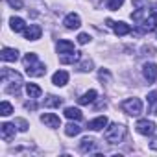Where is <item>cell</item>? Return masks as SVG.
I'll use <instances>...</instances> for the list:
<instances>
[{
    "instance_id": "cell-9",
    "label": "cell",
    "mask_w": 157,
    "mask_h": 157,
    "mask_svg": "<svg viewBox=\"0 0 157 157\" xmlns=\"http://www.w3.org/2000/svg\"><path fill=\"white\" fill-rule=\"evenodd\" d=\"M15 124H10V122H4L2 126H0V137H2V140L10 142L11 139H15Z\"/></svg>"
},
{
    "instance_id": "cell-32",
    "label": "cell",
    "mask_w": 157,
    "mask_h": 157,
    "mask_svg": "<svg viewBox=\"0 0 157 157\" xmlns=\"http://www.w3.org/2000/svg\"><path fill=\"white\" fill-rule=\"evenodd\" d=\"M150 148H151V150H155V151H157V135H155V137H153V139H151V142H150Z\"/></svg>"
},
{
    "instance_id": "cell-33",
    "label": "cell",
    "mask_w": 157,
    "mask_h": 157,
    "mask_svg": "<svg viewBox=\"0 0 157 157\" xmlns=\"http://www.w3.org/2000/svg\"><path fill=\"white\" fill-rule=\"evenodd\" d=\"M105 105H107V102H105V100H104V102H98V104H96V105H94V109H104V107H105Z\"/></svg>"
},
{
    "instance_id": "cell-13",
    "label": "cell",
    "mask_w": 157,
    "mask_h": 157,
    "mask_svg": "<svg viewBox=\"0 0 157 157\" xmlns=\"http://www.w3.org/2000/svg\"><path fill=\"white\" fill-rule=\"evenodd\" d=\"M82 59V52H68V54H63L61 57H59V61L63 63V65H72V63H78Z\"/></svg>"
},
{
    "instance_id": "cell-10",
    "label": "cell",
    "mask_w": 157,
    "mask_h": 157,
    "mask_svg": "<svg viewBox=\"0 0 157 157\" xmlns=\"http://www.w3.org/2000/svg\"><path fill=\"white\" fill-rule=\"evenodd\" d=\"M63 24H65L67 30H78V28L82 26V19H80L78 13H68L65 17V21H63Z\"/></svg>"
},
{
    "instance_id": "cell-30",
    "label": "cell",
    "mask_w": 157,
    "mask_h": 157,
    "mask_svg": "<svg viewBox=\"0 0 157 157\" xmlns=\"http://www.w3.org/2000/svg\"><path fill=\"white\" fill-rule=\"evenodd\" d=\"M89 41H91V37L87 33H80V35H78V43H80V44H87Z\"/></svg>"
},
{
    "instance_id": "cell-23",
    "label": "cell",
    "mask_w": 157,
    "mask_h": 157,
    "mask_svg": "<svg viewBox=\"0 0 157 157\" xmlns=\"http://www.w3.org/2000/svg\"><path fill=\"white\" fill-rule=\"evenodd\" d=\"M65 117L70 118V120H82V111L76 109V107H65Z\"/></svg>"
},
{
    "instance_id": "cell-20",
    "label": "cell",
    "mask_w": 157,
    "mask_h": 157,
    "mask_svg": "<svg viewBox=\"0 0 157 157\" xmlns=\"http://www.w3.org/2000/svg\"><path fill=\"white\" fill-rule=\"evenodd\" d=\"M10 26H11V30H13L15 33H19V32H24V30H26V22H24L21 17H11Z\"/></svg>"
},
{
    "instance_id": "cell-18",
    "label": "cell",
    "mask_w": 157,
    "mask_h": 157,
    "mask_svg": "<svg viewBox=\"0 0 157 157\" xmlns=\"http://www.w3.org/2000/svg\"><path fill=\"white\" fill-rule=\"evenodd\" d=\"M94 148H96V140H94V139H89V137L82 139V142H80V151L89 153V151H94Z\"/></svg>"
},
{
    "instance_id": "cell-31",
    "label": "cell",
    "mask_w": 157,
    "mask_h": 157,
    "mask_svg": "<svg viewBox=\"0 0 157 157\" xmlns=\"http://www.w3.org/2000/svg\"><path fill=\"white\" fill-rule=\"evenodd\" d=\"M8 2H10V6L11 8H15V10H21L24 4H22V0H8Z\"/></svg>"
},
{
    "instance_id": "cell-17",
    "label": "cell",
    "mask_w": 157,
    "mask_h": 157,
    "mask_svg": "<svg viewBox=\"0 0 157 157\" xmlns=\"http://www.w3.org/2000/svg\"><path fill=\"white\" fill-rule=\"evenodd\" d=\"M96 96H98V93H96L94 89H91V91H87L85 94H82L80 98H78V104H82V105H89V104H93V102L96 100Z\"/></svg>"
},
{
    "instance_id": "cell-14",
    "label": "cell",
    "mask_w": 157,
    "mask_h": 157,
    "mask_svg": "<svg viewBox=\"0 0 157 157\" xmlns=\"http://www.w3.org/2000/svg\"><path fill=\"white\" fill-rule=\"evenodd\" d=\"M67 82H68V72H65V70H57L52 76V83L56 87H63V85H67Z\"/></svg>"
},
{
    "instance_id": "cell-29",
    "label": "cell",
    "mask_w": 157,
    "mask_h": 157,
    "mask_svg": "<svg viewBox=\"0 0 157 157\" xmlns=\"http://www.w3.org/2000/svg\"><path fill=\"white\" fill-rule=\"evenodd\" d=\"M146 98H148L150 109H153V107H155V104H157V91H151V93H150V94H148Z\"/></svg>"
},
{
    "instance_id": "cell-19",
    "label": "cell",
    "mask_w": 157,
    "mask_h": 157,
    "mask_svg": "<svg viewBox=\"0 0 157 157\" xmlns=\"http://www.w3.org/2000/svg\"><path fill=\"white\" fill-rule=\"evenodd\" d=\"M56 48H57V54H68V52H74V43L63 39L56 44Z\"/></svg>"
},
{
    "instance_id": "cell-28",
    "label": "cell",
    "mask_w": 157,
    "mask_h": 157,
    "mask_svg": "<svg viewBox=\"0 0 157 157\" xmlns=\"http://www.w3.org/2000/svg\"><path fill=\"white\" fill-rule=\"evenodd\" d=\"M122 4H124V0H107V8H109L111 11H117Z\"/></svg>"
},
{
    "instance_id": "cell-22",
    "label": "cell",
    "mask_w": 157,
    "mask_h": 157,
    "mask_svg": "<svg viewBox=\"0 0 157 157\" xmlns=\"http://www.w3.org/2000/svg\"><path fill=\"white\" fill-rule=\"evenodd\" d=\"M43 104H44V107H59V105L63 104V98H59V96H56V94H48Z\"/></svg>"
},
{
    "instance_id": "cell-26",
    "label": "cell",
    "mask_w": 157,
    "mask_h": 157,
    "mask_svg": "<svg viewBox=\"0 0 157 157\" xmlns=\"http://www.w3.org/2000/svg\"><path fill=\"white\" fill-rule=\"evenodd\" d=\"M78 70L80 72H91L93 70V61L91 59H83L80 65H78Z\"/></svg>"
},
{
    "instance_id": "cell-12",
    "label": "cell",
    "mask_w": 157,
    "mask_h": 157,
    "mask_svg": "<svg viewBox=\"0 0 157 157\" xmlns=\"http://www.w3.org/2000/svg\"><path fill=\"white\" fill-rule=\"evenodd\" d=\"M41 122H43L44 126H48V128H59V126H61L59 117L54 115V113H44V115H41Z\"/></svg>"
},
{
    "instance_id": "cell-3",
    "label": "cell",
    "mask_w": 157,
    "mask_h": 157,
    "mask_svg": "<svg viewBox=\"0 0 157 157\" xmlns=\"http://www.w3.org/2000/svg\"><path fill=\"white\" fill-rule=\"evenodd\" d=\"M124 135H126V128H124L122 124H118V122L109 124V126L105 128V131H104V139H105L109 144H118V142L124 139Z\"/></svg>"
},
{
    "instance_id": "cell-15",
    "label": "cell",
    "mask_w": 157,
    "mask_h": 157,
    "mask_svg": "<svg viewBox=\"0 0 157 157\" xmlns=\"http://www.w3.org/2000/svg\"><path fill=\"white\" fill-rule=\"evenodd\" d=\"M0 57H2V61H17V59H19V52H17L15 48L4 46L2 52H0Z\"/></svg>"
},
{
    "instance_id": "cell-1",
    "label": "cell",
    "mask_w": 157,
    "mask_h": 157,
    "mask_svg": "<svg viewBox=\"0 0 157 157\" xmlns=\"http://www.w3.org/2000/svg\"><path fill=\"white\" fill-rule=\"evenodd\" d=\"M0 78H2V83H4V91L10 93V94H17L21 85H22V76L11 68H2V74H0Z\"/></svg>"
},
{
    "instance_id": "cell-6",
    "label": "cell",
    "mask_w": 157,
    "mask_h": 157,
    "mask_svg": "<svg viewBox=\"0 0 157 157\" xmlns=\"http://www.w3.org/2000/svg\"><path fill=\"white\" fill-rule=\"evenodd\" d=\"M105 24H107L109 28H113V32H115L118 37L131 33V28H129V24H126V22H113L111 19H107V21H105Z\"/></svg>"
},
{
    "instance_id": "cell-34",
    "label": "cell",
    "mask_w": 157,
    "mask_h": 157,
    "mask_svg": "<svg viewBox=\"0 0 157 157\" xmlns=\"http://www.w3.org/2000/svg\"><path fill=\"white\" fill-rule=\"evenodd\" d=\"M26 107H28V109H35L37 104H35V102H26Z\"/></svg>"
},
{
    "instance_id": "cell-25",
    "label": "cell",
    "mask_w": 157,
    "mask_h": 157,
    "mask_svg": "<svg viewBox=\"0 0 157 157\" xmlns=\"http://www.w3.org/2000/svg\"><path fill=\"white\" fill-rule=\"evenodd\" d=\"M11 113H13V105L8 100H4L2 104H0V115H2V117H10Z\"/></svg>"
},
{
    "instance_id": "cell-7",
    "label": "cell",
    "mask_w": 157,
    "mask_h": 157,
    "mask_svg": "<svg viewBox=\"0 0 157 157\" xmlns=\"http://www.w3.org/2000/svg\"><path fill=\"white\" fill-rule=\"evenodd\" d=\"M142 76L148 83H153L157 80V65L155 63H144L142 67Z\"/></svg>"
},
{
    "instance_id": "cell-24",
    "label": "cell",
    "mask_w": 157,
    "mask_h": 157,
    "mask_svg": "<svg viewBox=\"0 0 157 157\" xmlns=\"http://www.w3.org/2000/svg\"><path fill=\"white\" fill-rule=\"evenodd\" d=\"M76 122H78V120H76ZM76 122H70V124H67V126H65V133H67L68 137H76V135H80L82 126H78Z\"/></svg>"
},
{
    "instance_id": "cell-2",
    "label": "cell",
    "mask_w": 157,
    "mask_h": 157,
    "mask_svg": "<svg viewBox=\"0 0 157 157\" xmlns=\"http://www.w3.org/2000/svg\"><path fill=\"white\" fill-rule=\"evenodd\" d=\"M24 68H26V74L32 76V78H41V76L46 74L44 63H41L39 57H37V54H33V52H30V54L24 56Z\"/></svg>"
},
{
    "instance_id": "cell-8",
    "label": "cell",
    "mask_w": 157,
    "mask_h": 157,
    "mask_svg": "<svg viewBox=\"0 0 157 157\" xmlns=\"http://www.w3.org/2000/svg\"><path fill=\"white\" fill-rule=\"evenodd\" d=\"M155 28H157V13L150 11L148 17L140 22V32H153Z\"/></svg>"
},
{
    "instance_id": "cell-11",
    "label": "cell",
    "mask_w": 157,
    "mask_h": 157,
    "mask_svg": "<svg viewBox=\"0 0 157 157\" xmlns=\"http://www.w3.org/2000/svg\"><path fill=\"white\" fill-rule=\"evenodd\" d=\"M41 33H43V30H41L39 24H30V26L24 30V39H28V41H37V39H41Z\"/></svg>"
},
{
    "instance_id": "cell-5",
    "label": "cell",
    "mask_w": 157,
    "mask_h": 157,
    "mask_svg": "<svg viewBox=\"0 0 157 157\" xmlns=\"http://www.w3.org/2000/svg\"><path fill=\"white\" fill-rule=\"evenodd\" d=\"M135 129H137L140 135L150 137V135L155 133V124H153L151 120H148V118H142V120H139V122L135 124Z\"/></svg>"
},
{
    "instance_id": "cell-4",
    "label": "cell",
    "mask_w": 157,
    "mask_h": 157,
    "mask_svg": "<svg viewBox=\"0 0 157 157\" xmlns=\"http://www.w3.org/2000/svg\"><path fill=\"white\" fill-rule=\"evenodd\" d=\"M120 107H122L124 113H128L131 117H139L142 113V102L139 98H128V100H124L120 104Z\"/></svg>"
},
{
    "instance_id": "cell-16",
    "label": "cell",
    "mask_w": 157,
    "mask_h": 157,
    "mask_svg": "<svg viewBox=\"0 0 157 157\" xmlns=\"http://www.w3.org/2000/svg\"><path fill=\"white\" fill-rule=\"evenodd\" d=\"M107 126V118L105 117H98V118H94V120H91L89 124H87V128L91 129V131H100V129H104Z\"/></svg>"
},
{
    "instance_id": "cell-27",
    "label": "cell",
    "mask_w": 157,
    "mask_h": 157,
    "mask_svg": "<svg viewBox=\"0 0 157 157\" xmlns=\"http://www.w3.org/2000/svg\"><path fill=\"white\" fill-rule=\"evenodd\" d=\"M17 128H19V131H28V128H30V124L24 120V118H15V122H13Z\"/></svg>"
},
{
    "instance_id": "cell-21",
    "label": "cell",
    "mask_w": 157,
    "mask_h": 157,
    "mask_svg": "<svg viewBox=\"0 0 157 157\" xmlns=\"http://www.w3.org/2000/svg\"><path fill=\"white\" fill-rule=\"evenodd\" d=\"M26 93H28L30 100H37V98L43 94L41 87H39V85H35V83H28V85H26Z\"/></svg>"
}]
</instances>
